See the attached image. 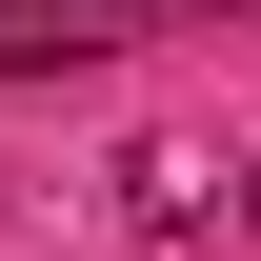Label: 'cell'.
<instances>
[{"mask_svg": "<svg viewBox=\"0 0 261 261\" xmlns=\"http://www.w3.org/2000/svg\"><path fill=\"white\" fill-rule=\"evenodd\" d=\"M181 0H0V61H81V40H141Z\"/></svg>", "mask_w": 261, "mask_h": 261, "instance_id": "1", "label": "cell"}]
</instances>
